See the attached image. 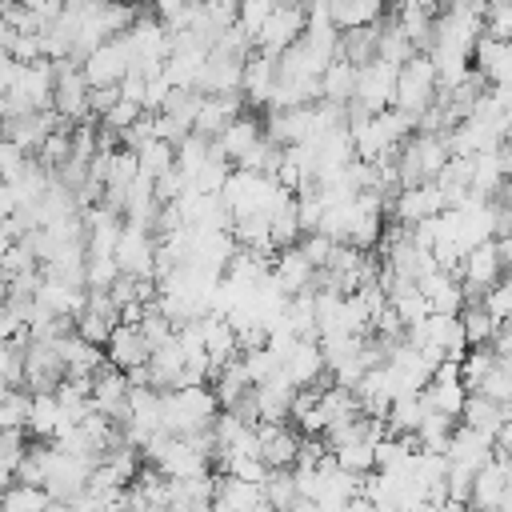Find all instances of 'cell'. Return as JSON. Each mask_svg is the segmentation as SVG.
I'll return each instance as SVG.
<instances>
[{
  "label": "cell",
  "instance_id": "obj_1",
  "mask_svg": "<svg viewBox=\"0 0 512 512\" xmlns=\"http://www.w3.org/2000/svg\"><path fill=\"white\" fill-rule=\"evenodd\" d=\"M220 416V396L216 388L204 384H180V388H164V428L176 436H192L212 428V420Z\"/></svg>",
  "mask_w": 512,
  "mask_h": 512
},
{
  "label": "cell",
  "instance_id": "obj_2",
  "mask_svg": "<svg viewBox=\"0 0 512 512\" xmlns=\"http://www.w3.org/2000/svg\"><path fill=\"white\" fill-rule=\"evenodd\" d=\"M436 92H440V76H436L432 56H428V52H412V56L400 64V72H396V100H392V108L408 112V116L420 124V116L432 108Z\"/></svg>",
  "mask_w": 512,
  "mask_h": 512
},
{
  "label": "cell",
  "instance_id": "obj_3",
  "mask_svg": "<svg viewBox=\"0 0 512 512\" xmlns=\"http://www.w3.org/2000/svg\"><path fill=\"white\" fill-rule=\"evenodd\" d=\"M276 192H280L276 176L252 172V168H232L228 180H224V188H220V196H224L232 220H236V216H248V212H272Z\"/></svg>",
  "mask_w": 512,
  "mask_h": 512
},
{
  "label": "cell",
  "instance_id": "obj_4",
  "mask_svg": "<svg viewBox=\"0 0 512 512\" xmlns=\"http://www.w3.org/2000/svg\"><path fill=\"white\" fill-rule=\"evenodd\" d=\"M304 28H308V4H300V0H280V4L268 12V20H264V28H260V36H256V48L280 56L288 44H296V40L304 36Z\"/></svg>",
  "mask_w": 512,
  "mask_h": 512
},
{
  "label": "cell",
  "instance_id": "obj_5",
  "mask_svg": "<svg viewBox=\"0 0 512 512\" xmlns=\"http://www.w3.org/2000/svg\"><path fill=\"white\" fill-rule=\"evenodd\" d=\"M88 88H92V84L84 80L80 60L60 56V60H56V92H52V108H56L68 124H76V120H92Z\"/></svg>",
  "mask_w": 512,
  "mask_h": 512
},
{
  "label": "cell",
  "instance_id": "obj_6",
  "mask_svg": "<svg viewBox=\"0 0 512 512\" xmlns=\"http://www.w3.org/2000/svg\"><path fill=\"white\" fill-rule=\"evenodd\" d=\"M116 264L128 276H156V232L140 220H124L116 240Z\"/></svg>",
  "mask_w": 512,
  "mask_h": 512
},
{
  "label": "cell",
  "instance_id": "obj_7",
  "mask_svg": "<svg viewBox=\"0 0 512 512\" xmlns=\"http://www.w3.org/2000/svg\"><path fill=\"white\" fill-rule=\"evenodd\" d=\"M396 72H400V64H392V60H384V56L360 64L352 100L364 104L368 112H384V108H392V100H396Z\"/></svg>",
  "mask_w": 512,
  "mask_h": 512
},
{
  "label": "cell",
  "instance_id": "obj_8",
  "mask_svg": "<svg viewBox=\"0 0 512 512\" xmlns=\"http://www.w3.org/2000/svg\"><path fill=\"white\" fill-rule=\"evenodd\" d=\"M84 80L96 88V84H120L124 80V72L132 68V48H128V40H124V32L120 36H108L104 44H96L88 56H84Z\"/></svg>",
  "mask_w": 512,
  "mask_h": 512
},
{
  "label": "cell",
  "instance_id": "obj_9",
  "mask_svg": "<svg viewBox=\"0 0 512 512\" xmlns=\"http://www.w3.org/2000/svg\"><path fill=\"white\" fill-rule=\"evenodd\" d=\"M444 208H448V200H444L440 184L436 180H424V184L400 188L392 196V204H388V216L392 220H404V224H416V220H428V216H436Z\"/></svg>",
  "mask_w": 512,
  "mask_h": 512
},
{
  "label": "cell",
  "instance_id": "obj_10",
  "mask_svg": "<svg viewBox=\"0 0 512 512\" xmlns=\"http://www.w3.org/2000/svg\"><path fill=\"white\" fill-rule=\"evenodd\" d=\"M508 484H512V456H508V452H492L488 464L476 472L468 508H500Z\"/></svg>",
  "mask_w": 512,
  "mask_h": 512
},
{
  "label": "cell",
  "instance_id": "obj_11",
  "mask_svg": "<svg viewBox=\"0 0 512 512\" xmlns=\"http://www.w3.org/2000/svg\"><path fill=\"white\" fill-rule=\"evenodd\" d=\"M492 452H496V440H492L488 432L464 424V420H460V424L452 428V436H448V464H464V468L480 472Z\"/></svg>",
  "mask_w": 512,
  "mask_h": 512
},
{
  "label": "cell",
  "instance_id": "obj_12",
  "mask_svg": "<svg viewBox=\"0 0 512 512\" xmlns=\"http://www.w3.org/2000/svg\"><path fill=\"white\" fill-rule=\"evenodd\" d=\"M280 368L288 372V380H292L296 388H300V384H328V380H324L328 364H324V348H320L316 336H300V340L292 344V352L284 356Z\"/></svg>",
  "mask_w": 512,
  "mask_h": 512
},
{
  "label": "cell",
  "instance_id": "obj_13",
  "mask_svg": "<svg viewBox=\"0 0 512 512\" xmlns=\"http://www.w3.org/2000/svg\"><path fill=\"white\" fill-rule=\"evenodd\" d=\"M244 112V92H204V100H200V112H196V132H204V136H220L236 116Z\"/></svg>",
  "mask_w": 512,
  "mask_h": 512
},
{
  "label": "cell",
  "instance_id": "obj_14",
  "mask_svg": "<svg viewBox=\"0 0 512 512\" xmlns=\"http://www.w3.org/2000/svg\"><path fill=\"white\" fill-rule=\"evenodd\" d=\"M212 508H224V512L268 508V492H264V484H256V480H240V476H232V472H216Z\"/></svg>",
  "mask_w": 512,
  "mask_h": 512
},
{
  "label": "cell",
  "instance_id": "obj_15",
  "mask_svg": "<svg viewBox=\"0 0 512 512\" xmlns=\"http://www.w3.org/2000/svg\"><path fill=\"white\" fill-rule=\"evenodd\" d=\"M272 88H276V56H272V52L252 48V52H248V60H244V80H240L244 104H252V108L268 104Z\"/></svg>",
  "mask_w": 512,
  "mask_h": 512
},
{
  "label": "cell",
  "instance_id": "obj_16",
  "mask_svg": "<svg viewBox=\"0 0 512 512\" xmlns=\"http://www.w3.org/2000/svg\"><path fill=\"white\" fill-rule=\"evenodd\" d=\"M104 352H108V360L116 364V368H136V364H148V356H152V344H148V336L140 332V324H116L112 328V336H108V344H104Z\"/></svg>",
  "mask_w": 512,
  "mask_h": 512
},
{
  "label": "cell",
  "instance_id": "obj_17",
  "mask_svg": "<svg viewBox=\"0 0 512 512\" xmlns=\"http://www.w3.org/2000/svg\"><path fill=\"white\" fill-rule=\"evenodd\" d=\"M272 280L292 296V292L312 288L316 268H312V260L300 252V244H292V248H280V252L272 256Z\"/></svg>",
  "mask_w": 512,
  "mask_h": 512
},
{
  "label": "cell",
  "instance_id": "obj_18",
  "mask_svg": "<svg viewBox=\"0 0 512 512\" xmlns=\"http://www.w3.org/2000/svg\"><path fill=\"white\" fill-rule=\"evenodd\" d=\"M292 396L296 384L288 380V372H272L268 380L256 384V400H260V420H292Z\"/></svg>",
  "mask_w": 512,
  "mask_h": 512
},
{
  "label": "cell",
  "instance_id": "obj_19",
  "mask_svg": "<svg viewBox=\"0 0 512 512\" xmlns=\"http://www.w3.org/2000/svg\"><path fill=\"white\" fill-rule=\"evenodd\" d=\"M216 140H220L224 156H228L232 164H240V160H244V156H248V152H252V148L264 140V120H256V116L240 112V116H236V120H232V124H228V128H224Z\"/></svg>",
  "mask_w": 512,
  "mask_h": 512
},
{
  "label": "cell",
  "instance_id": "obj_20",
  "mask_svg": "<svg viewBox=\"0 0 512 512\" xmlns=\"http://www.w3.org/2000/svg\"><path fill=\"white\" fill-rule=\"evenodd\" d=\"M344 60L352 64H368L380 56V20L376 24H352V28H340V52Z\"/></svg>",
  "mask_w": 512,
  "mask_h": 512
},
{
  "label": "cell",
  "instance_id": "obj_21",
  "mask_svg": "<svg viewBox=\"0 0 512 512\" xmlns=\"http://www.w3.org/2000/svg\"><path fill=\"white\" fill-rule=\"evenodd\" d=\"M356 76H360V64L336 56L324 72H320V100H332V104H348L352 92H356Z\"/></svg>",
  "mask_w": 512,
  "mask_h": 512
},
{
  "label": "cell",
  "instance_id": "obj_22",
  "mask_svg": "<svg viewBox=\"0 0 512 512\" xmlns=\"http://www.w3.org/2000/svg\"><path fill=\"white\" fill-rule=\"evenodd\" d=\"M60 424H64V412H60L56 388H52V392H32V408H28V436H32V440H52Z\"/></svg>",
  "mask_w": 512,
  "mask_h": 512
},
{
  "label": "cell",
  "instance_id": "obj_23",
  "mask_svg": "<svg viewBox=\"0 0 512 512\" xmlns=\"http://www.w3.org/2000/svg\"><path fill=\"white\" fill-rule=\"evenodd\" d=\"M508 412H512V404H500V400H492V396H484V392H468L460 420L472 424V428H480V432H488V436H496V428L504 424Z\"/></svg>",
  "mask_w": 512,
  "mask_h": 512
},
{
  "label": "cell",
  "instance_id": "obj_24",
  "mask_svg": "<svg viewBox=\"0 0 512 512\" xmlns=\"http://www.w3.org/2000/svg\"><path fill=\"white\" fill-rule=\"evenodd\" d=\"M332 24L352 28V24H376L388 12V0H332Z\"/></svg>",
  "mask_w": 512,
  "mask_h": 512
},
{
  "label": "cell",
  "instance_id": "obj_25",
  "mask_svg": "<svg viewBox=\"0 0 512 512\" xmlns=\"http://www.w3.org/2000/svg\"><path fill=\"white\" fill-rule=\"evenodd\" d=\"M208 156H212V136H204V132H188V136H180L176 140V168L188 176V184H192V176L208 164Z\"/></svg>",
  "mask_w": 512,
  "mask_h": 512
},
{
  "label": "cell",
  "instance_id": "obj_26",
  "mask_svg": "<svg viewBox=\"0 0 512 512\" xmlns=\"http://www.w3.org/2000/svg\"><path fill=\"white\" fill-rule=\"evenodd\" d=\"M136 160H140V172L156 180L160 172H168V168L176 164V144L152 132V136H148L144 144H136Z\"/></svg>",
  "mask_w": 512,
  "mask_h": 512
},
{
  "label": "cell",
  "instance_id": "obj_27",
  "mask_svg": "<svg viewBox=\"0 0 512 512\" xmlns=\"http://www.w3.org/2000/svg\"><path fill=\"white\" fill-rule=\"evenodd\" d=\"M48 504H52V492L44 484H24V480H12L0 496V508H8V512H36Z\"/></svg>",
  "mask_w": 512,
  "mask_h": 512
},
{
  "label": "cell",
  "instance_id": "obj_28",
  "mask_svg": "<svg viewBox=\"0 0 512 512\" xmlns=\"http://www.w3.org/2000/svg\"><path fill=\"white\" fill-rule=\"evenodd\" d=\"M460 324H464L468 344H492V336H496V328H500V320L488 312V304H484V300L464 304V308H460Z\"/></svg>",
  "mask_w": 512,
  "mask_h": 512
},
{
  "label": "cell",
  "instance_id": "obj_29",
  "mask_svg": "<svg viewBox=\"0 0 512 512\" xmlns=\"http://www.w3.org/2000/svg\"><path fill=\"white\" fill-rule=\"evenodd\" d=\"M332 456H336V460H340L348 472L364 476V472H372V468H376V436H360V440H348V444L332 448Z\"/></svg>",
  "mask_w": 512,
  "mask_h": 512
},
{
  "label": "cell",
  "instance_id": "obj_30",
  "mask_svg": "<svg viewBox=\"0 0 512 512\" xmlns=\"http://www.w3.org/2000/svg\"><path fill=\"white\" fill-rule=\"evenodd\" d=\"M212 380H216V396H220V404H232L244 388H252V376H248V368H244V356H232Z\"/></svg>",
  "mask_w": 512,
  "mask_h": 512
},
{
  "label": "cell",
  "instance_id": "obj_31",
  "mask_svg": "<svg viewBox=\"0 0 512 512\" xmlns=\"http://www.w3.org/2000/svg\"><path fill=\"white\" fill-rule=\"evenodd\" d=\"M264 492H268V508H292V504H296V496H300L292 468H268Z\"/></svg>",
  "mask_w": 512,
  "mask_h": 512
},
{
  "label": "cell",
  "instance_id": "obj_32",
  "mask_svg": "<svg viewBox=\"0 0 512 512\" xmlns=\"http://www.w3.org/2000/svg\"><path fill=\"white\" fill-rule=\"evenodd\" d=\"M28 408H32V392L12 384L0 396V428H28Z\"/></svg>",
  "mask_w": 512,
  "mask_h": 512
},
{
  "label": "cell",
  "instance_id": "obj_33",
  "mask_svg": "<svg viewBox=\"0 0 512 512\" xmlns=\"http://www.w3.org/2000/svg\"><path fill=\"white\" fill-rule=\"evenodd\" d=\"M472 392H484V396H492L500 404H512V360H496Z\"/></svg>",
  "mask_w": 512,
  "mask_h": 512
},
{
  "label": "cell",
  "instance_id": "obj_34",
  "mask_svg": "<svg viewBox=\"0 0 512 512\" xmlns=\"http://www.w3.org/2000/svg\"><path fill=\"white\" fill-rule=\"evenodd\" d=\"M140 116H144V104H140V100L120 96V100L100 116V124H104V128H112V132H124V128H132Z\"/></svg>",
  "mask_w": 512,
  "mask_h": 512
},
{
  "label": "cell",
  "instance_id": "obj_35",
  "mask_svg": "<svg viewBox=\"0 0 512 512\" xmlns=\"http://www.w3.org/2000/svg\"><path fill=\"white\" fill-rule=\"evenodd\" d=\"M332 244H336V240H332L328 232H320V228L300 236V252L312 260V268H324V264H328V256H332Z\"/></svg>",
  "mask_w": 512,
  "mask_h": 512
},
{
  "label": "cell",
  "instance_id": "obj_36",
  "mask_svg": "<svg viewBox=\"0 0 512 512\" xmlns=\"http://www.w3.org/2000/svg\"><path fill=\"white\" fill-rule=\"evenodd\" d=\"M8 52H12L20 64H28V60L44 56V40H40V32H12V40H8Z\"/></svg>",
  "mask_w": 512,
  "mask_h": 512
},
{
  "label": "cell",
  "instance_id": "obj_37",
  "mask_svg": "<svg viewBox=\"0 0 512 512\" xmlns=\"http://www.w3.org/2000/svg\"><path fill=\"white\" fill-rule=\"evenodd\" d=\"M116 100H120V84H96V88H88V108H92L96 120H100Z\"/></svg>",
  "mask_w": 512,
  "mask_h": 512
},
{
  "label": "cell",
  "instance_id": "obj_38",
  "mask_svg": "<svg viewBox=\"0 0 512 512\" xmlns=\"http://www.w3.org/2000/svg\"><path fill=\"white\" fill-rule=\"evenodd\" d=\"M16 72H20V60L8 48H0V88H8L16 80Z\"/></svg>",
  "mask_w": 512,
  "mask_h": 512
},
{
  "label": "cell",
  "instance_id": "obj_39",
  "mask_svg": "<svg viewBox=\"0 0 512 512\" xmlns=\"http://www.w3.org/2000/svg\"><path fill=\"white\" fill-rule=\"evenodd\" d=\"M492 440H496V452H508V456H512V412L504 416V424L496 428V436H492Z\"/></svg>",
  "mask_w": 512,
  "mask_h": 512
},
{
  "label": "cell",
  "instance_id": "obj_40",
  "mask_svg": "<svg viewBox=\"0 0 512 512\" xmlns=\"http://www.w3.org/2000/svg\"><path fill=\"white\" fill-rule=\"evenodd\" d=\"M12 212H16V196H12V184L0 176V220L12 216Z\"/></svg>",
  "mask_w": 512,
  "mask_h": 512
},
{
  "label": "cell",
  "instance_id": "obj_41",
  "mask_svg": "<svg viewBox=\"0 0 512 512\" xmlns=\"http://www.w3.org/2000/svg\"><path fill=\"white\" fill-rule=\"evenodd\" d=\"M92 4H100V0H64V8H72V12H84V8H92Z\"/></svg>",
  "mask_w": 512,
  "mask_h": 512
},
{
  "label": "cell",
  "instance_id": "obj_42",
  "mask_svg": "<svg viewBox=\"0 0 512 512\" xmlns=\"http://www.w3.org/2000/svg\"><path fill=\"white\" fill-rule=\"evenodd\" d=\"M8 40H12V28H8V20L0 16V48H8Z\"/></svg>",
  "mask_w": 512,
  "mask_h": 512
}]
</instances>
